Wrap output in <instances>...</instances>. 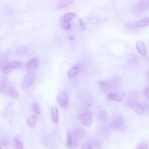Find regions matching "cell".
I'll list each match as a JSON object with an SVG mask.
<instances>
[{
  "mask_svg": "<svg viewBox=\"0 0 149 149\" xmlns=\"http://www.w3.org/2000/svg\"><path fill=\"white\" fill-rule=\"evenodd\" d=\"M85 133L83 129H77L71 130L68 133L66 139V146L70 148L73 149L76 147L79 141L84 138Z\"/></svg>",
  "mask_w": 149,
  "mask_h": 149,
  "instance_id": "obj_1",
  "label": "cell"
},
{
  "mask_svg": "<svg viewBox=\"0 0 149 149\" xmlns=\"http://www.w3.org/2000/svg\"><path fill=\"white\" fill-rule=\"evenodd\" d=\"M149 9V1L137 2L133 7V12L136 15H141Z\"/></svg>",
  "mask_w": 149,
  "mask_h": 149,
  "instance_id": "obj_2",
  "label": "cell"
},
{
  "mask_svg": "<svg viewBox=\"0 0 149 149\" xmlns=\"http://www.w3.org/2000/svg\"><path fill=\"white\" fill-rule=\"evenodd\" d=\"M36 80V74L33 72H27L24 76L22 82V87L23 89L29 88Z\"/></svg>",
  "mask_w": 149,
  "mask_h": 149,
  "instance_id": "obj_3",
  "label": "cell"
},
{
  "mask_svg": "<svg viewBox=\"0 0 149 149\" xmlns=\"http://www.w3.org/2000/svg\"><path fill=\"white\" fill-rule=\"evenodd\" d=\"M79 119L83 126L89 127L93 122L92 114L89 111L83 112L79 115Z\"/></svg>",
  "mask_w": 149,
  "mask_h": 149,
  "instance_id": "obj_4",
  "label": "cell"
},
{
  "mask_svg": "<svg viewBox=\"0 0 149 149\" xmlns=\"http://www.w3.org/2000/svg\"><path fill=\"white\" fill-rule=\"evenodd\" d=\"M22 66V63L18 61H12L11 62L8 63L6 65L1 66V71L3 73H8L12 71L13 69L18 68Z\"/></svg>",
  "mask_w": 149,
  "mask_h": 149,
  "instance_id": "obj_5",
  "label": "cell"
},
{
  "mask_svg": "<svg viewBox=\"0 0 149 149\" xmlns=\"http://www.w3.org/2000/svg\"><path fill=\"white\" fill-rule=\"evenodd\" d=\"M56 101L58 104L61 107H66L69 102V97L66 91H62L57 96Z\"/></svg>",
  "mask_w": 149,
  "mask_h": 149,
  "instance_id": "obj_6",
  "label": "cell"
},
{
  "mask_svg": "<svg viewBox=\"0 0 149 149\" xmlns=\"http://www.w3.org/2000/svg\"><path fill=\"white\" fill-rule=\"evenodd\" d=\"M111 127L112 129L122 130L124 129V122L122 117L119 116L113 119L111 123Z\"/></svg>",
  "mask_w": 149,
  "mask_h": 149,
  "instance_id": "obj_7",
  "label": "cell"
},
{
  "mask_svg": "<svg viewBox=\"0 0 149 149\" xmlns=\"http://www.w3.org/2000/svg\"><path fill=\"white\" fill-rule=\"evenodd\" d=\"M125 97V93L122 91L112 92L107 95V99L109 101H122Z\"/></svg>",
  "mask_w": 149,
  "mask_h": 149,
  "instance_id": "obj_8",
  "label": "cell"
},
{
  "mask_svg": "<svg viewBox=\"0 0 149 149\" xmlns=\"http://www.w3.org/2000/svg\"><path fill=\"white\" fill-rule=\"evenodd\" d=\"M129 103V105L133 109V111H134L137 113L141 115L143 114L144 111H145V109L144 106L141 104L139 102H137L136 101H131Z\"/></svg>",
  "mask_w": 149,
  "mask_h": 149,
  "instance_id": "obj_9",
  "label": "cell"
},
{
  "mask_svg": "<svg viewBox=\"0 0 149 149\" xmlns=\"http://www.w3.org/2000/svg\"><path fill=\"white\" fill-rule=\"evenodd\" d=\"M39 65V60L36 58H31L26 63V68L30 72L36 70Z\"/></svg>",
  "mask_w": 149,
  "mask_h": 149,
  "instance_id": "obj_10",
  "label": "cell"
},
{
  "mask_svg": "<svg viewBox=\"0 0 149 149\" xmlns=\"http://www.w3.org/2000/svg\"><path fill=\"white\" fill-rule=\"evenodd\" d=\"M136 48L137 52L142 56H145L147 55V50L146 45L143 41H137L136 44Z\"/></svg>",
  "mask_w": 149,
  "mask_h": 149,
  "instance_id": "obj_11",
  "label": "cell"
},
{
  "mask_svg": "<svg viewBox=\"0 0 149 149\" xmlns=\"http://www.w3.org/2000/svg\"><path fill=\"white\" fill-rule=\"evenodd\" d=\"M134 24L137 27H148L149 26V17H143L142 19L135 22Z\"/></svg>",
  "mask_w": 149,
  "mask_h": 149,
  "instance_id": "obj_12",
  "label": "cell"
},
{
  "mask_svg": "<svg viewBox=\"0 0 149 149\" xmlns=\"http://www.w3.org/2000/svg\"><path fill=\"white\" fill-rule=\"evenodd\" d=\"M51 118L52 122L55 124H57L59 122V113L58 108L53 105L51 107Z\"/></svg>",
  "mask_w": 149,
  "mask_h": 149,
  "instance_id": "obj_13",
  "label": "cell"
},
{
  "mask_svg": "<svg viewBox=\"0 0 149 149\" xmlns=\"http://www.w3.org/2000/svg\"><path fill=\"white\" fill-rule=\"evenodd\" d=\"M75 17H76V15L74 13L69 12L61 16L59 20L61 22H70V20Z\"/></svg>",
  "mask_w": 149,
  "mask_h": 149,
  "instance_id": "obj_14",
  "label": "cell"
},
{
  "mask_svg": "<svg viewBox=\"0 0 149 149\" xmlns=\"http://www.w3.org/2000/svg\"><path fill=\"white\" fill-rule=\"evenodd\" d=\"M80 68L78 66H74L70 68L68 72V77L69 79L74 78L80 72Z\"/></svg>",
  "mask_w": 149,
  "mask_h": 149,
  "instance_id": "obj_15",
  "label": "cell"
},
{
  "mask_svg": "<svg viewBox=\"0 0 149 149\" xmlns=\"http://www.w3.org/2000/svg\"><path fill=\"white\" fill-rule=\"evenodd\" d=\"M101 145L98 142H94V143H86L82 146L81 149H100Z\"/></svg>",
  "mask_w": 149,
  "mask_h": 149,
  "instance_id": "obj_16",
  "label": "cell"
},
{
  "mask_svg": "<svg viewBox=\"0 0 149 149\" xmlns=\"http://www.w3.org/2000/svg\"><path fill=\"white\" fill-rule=\"evenodd\" d=\"M97 119L102 122V123H107L108 119V113L106 112V111L104 110H101L98 112L97 115Z\"/></svg>",
  "mask_w": 149,
  "mask_h": 149,
  "instance_id": "obj_17",
  "label": "cell"
},
{
  "mask_svg": "<svg viewBox=\"0 0 149 149\" xmlns=\"http://www.w3.org/2000/svg\"><path fill=\"white\" fill-rule=\"evenodd\" d=\"M37 120V116L36 115H31L26 119L27 124L30 127H34L36 125Z\"/></svg>",
  "mask_w": 149,
  "mask_h": 149,
  "instance_id": "obj_18",
  "label": "cell"
},
{
  "mask_svg": "<svg viewBox=\"0 0 149 149\" xmlns=\"http://www.w3.org/2000/svg\"><path fill=\"white\" fill-rule=\"evenodd\" d=\"M73 2V1H59L58 2V7L59 8H65L70 5Z\"/></svg>",
  "mask_w": 149,
  "mask_h": 149,
  "instance_id": "obj_19",
  "label": "cell"
},
{
  "mask_svg": "<svg viewBox=\"0 0 149 149\" xmlns=\"http://www.w3.org/2000/svg\"><path fill=\"white\" fill-rule=\"evenodd\" d=\"M100 85L101 86V88L105 91H107L110 90V86H109V83L108 80L101 81L100 82Z\"/></svg>",
  "mask_w": 149,
  "mask_h": 149,
  "instance_id": "obj_20",
  "label": "cell"
},
{
  "mask_svg": "<svg viewBox=\"0 0 149 149\" xmlns=\"http://www.w3.org/2000/svg\"><path fill=\"white\" fill-rule=\"evenodd\" d=\"M14 143L16 149H24L23 143L19 139L15 137L14 139Z\"/></svg>",
  "mask_w": 149,
  "mask_h": 149,
  "instance_id": "obj_21",
  "label": "cell"
},
{
  "mask_svg": "<svg viewBox=\"0 0 149 149\" xmlns=\"http://www.w3.org/2000/svg\"><path fill=\"white\" fill-rule=\"evenodd\" d=\"M32 109L34 113H36L37 115H40L41 113V110L39 105L37 103H34L32 105Z\"/></svg>",
  "mask_w": 149,
  "mask_h": 149,
  "instance_id": "obj_22",
  "label": "cell"
},
{
  "mask_svg": "<svg viewBox=\"0 0 149 149\" xmlns=\"http://www.w3.org/2000/svg\"><path fill=\"white\" fill-rule=\"evenodd\" d=\"M148 145L146 142H141L136 147L135 149H148Z\"/></svg>",
  "mask_w": 149,
  "mask_h": 149,
  "instance_id": "obj_23",
  "label": "cell"
},
{
  "mask_svg": "<svg viewBox=\"0 0 149 149\" xmlns=\"http://www.w3.org/2000/svg\"><path fill=\"white\" fill-rule=\"evenodd\" d=\"M61 26L63 29L69 30L71 28V24L70 22H61Z\"/></svg>",
  "mask_w": 149,
  "mask_h": 149,
  "instance_id": "obj_24",
  "label": "cell"
},
{
  "mask_svg": "<svg viewBox=\"0 0 149 149\" xmlns=\"http://www.w3.org/2000/svg\"><path fill=\"white\" fill-rule=\"evenodd\" d=\"M1 144L2 146L7 147L8 145V141L6 139H1Z\"/></svg>",
  "mask_w": 149,
  "mask_h": 149,
  "instance_id": "obj_25",
  "label": "cell"
},
{
  "mask_svg": "<svg viewBox=\"0 0 149 149\" xmlns=\"http://www.w3.org/2000/svg\"><path fill=\"white\" fill-rule=\"evenodd\" d=\"M144 94L148 98H149V86L146 88L144 90Z\"/></svg>",
  "mask_w": 149,
  "mask_h": 149,
  "instance_id": "obj_26",
  "label": "cell"
},
{
  "mask_svg": "<svg viewBox=\"0 0 149 149\" xmlns=\"http://www.w3.org/2000/svg\"><path fill=\"white\" fill-rule=\"evenodd\" d=\"M79 22H80V26L82 27V29H85V27H86V26H85V24H84V23L83 22V20H81V18H80Z\"/></svg>",
  "mask_w": 149,
  "mask_h": 149,
  "instance_id": "obj_27",
  "label": "cell"
},
{
  "mask_svg": "<svg viewBox=\"0 0 149 149\" xmlns=\"http://www.w3.org/2000/svg\"><path fill=\"white\" fill-rule=\"evenodd\" d=\"M146 78H147V81H148V83H149V70L147 72V73H146Z\"/></svg>",
  "mask_w": 149,
  "mask_h": 149,
  "instance_id": "obj_28",
  "label": "cell"
},
{
  "mask_svg": "<svg viewBox=\"0 0 149 149\" xmlns=\"http://www.w3.org/2000/svg\"><path fill=\"white\" fill-rule=\"evenodd\" d=\"M69 38L70 40H73V39H74V37L73 36H69Z\"/></svg>",
  "mask_w": 149,
  "mask_h": 149,
  "instance_id": "obj_29",
  "label": "cell"
},
{
  "mask_svg": "<svg viewBox=\"0 0 149 149\" xmlns=\"http://www.w3.org/2000/svg\"><path fill=\"white\" fill-rule=\"evenodd\" d=\"M0 149H3V148H2V147H1V148H0Z\"/></svg>",
  "mask_w": 149,
  "mask_h": 149,
  "instance_id": "obj_30",
  "label": "cell"
}]
</instances>
